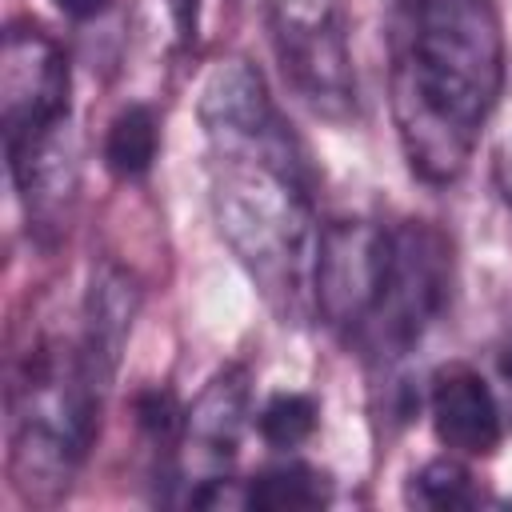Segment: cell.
<instances>
[{"mask_svg":"<svg viewBox=\"0 0 512 512\" xmlns=\"http://www.w3.org/2000/svg\"><path fill=\"white\" fill-rule=\"evenodd\" d=\"M236 504L256 512H308V508L332 504V480L328 472L304 460H284L244 480V488L236 492Z\"/></svg>","mask_w":512,"mask_h":512,"instance_id":"8fae6325","label":"cell"},{"mask_svg":"<svg viewBox=\"0 0 512 512\" xmlns=\"http://www.w3.org/2000/svg\"><path fill=\"white\" fill-rule=\"evenodd\" d=\"M160 156V116L152 104H124L100 140V160L116 180H144Z\"/></svg>","mask_w":512,"mask_h":512,"instance_id":"7c38bea8","label":"cell"},{"mask_svg":"<svg viewBox=\"0 0 512 512\" xmlns=\"http://www.w3.org/2000/svg\"><path fill=\"white\" fill-rule=\"evenodd\" d=\"M268 44L292 96L328 124L360 116V80L352 60L344 0H264Z\"/></svg>","mask_w":512,"mask_h":512,"instance_id":"8992f818","label":"cell"},{"mask_svg":"<svg viewBox=\"0 0 512 512\" xmlns=\"http://www.w3.org/2000/svg\"><path fill=\"white\" fill-rule=\"evenodd\" d=\"M72 64L36 24H8L0 48V128L12 184L28 220H56L76 192V152L68 140Z\"/></svg>","mask_w":512,"mask_h":512,"instance_id":"277c9868","label":"cell"},{"mask_svg":"<svg viewBox=\"0 0 512 512\" xmlns=\"http://www.w3.org/2000/svg\"><path fill=\"white\" fill-rule=\"evenodd\" d=\"M316 424H320V404L308 392H272L256 412V432L276 452H292L304 440H312Z\"/></svg>","mask_w":512,"mask_h":512,"instance_id":"5bb4252c","label":"cell"},{"mask_svg":"<svg viewBox=\"0 0 512 512\" xmlns=\"http://www.w3.org/2000/svg\"><path fill=\"white\" fill-rule=\"evenodd\" d=\"M140 312V284L120 268V264H100L92 268V280L84 288L80 304V352L84 360L112 380L124 356V344L132 336V320Z\"/></svg>","mask_w":512,"mask_h":512,"instance_id":"30bf717a","label":"cell"},{"mask_svg":"<svg viewBox=\"0 0 512 512\" xmlns=\"http://www.w3.org/2000/svg\"><path fill=\"white\" fill-rule=\"evenodd\" d=\"M168 16L176 28L180 44H196V28H200V0H168Z\"/></svg>","mask_w":512,"mask_h":512,"instance_id":"2e32d148","label":"cell"},{"mask_svg":"<svg viewBox=\"0 0 512 512\" xmlns=\"http://www.w3.org/2000/svg\"><path fill=\"white\" fill-rule=\"evenodd\" d=\"M488 172H492V188H496V196L512 208V136L500 140V144L492 148V164H488Z\"/></svg>","mask_w":512,"mask_h":512,"instance_id":"9a60e30c","label":"cell"},{"mask_svg":"<svg viewBox=\"0 0 512 512\" xmlns=\"http://www.w3.org/2000/svg\"><path fill=\"white\" fill-rule=\"evenodd\" d=\"M104 380L76 340H36L12 380V484L28 504H52L68 492L100 436Z\"/></svg>","mask_w":512,"mask_h":512,"instance_id":"3957f363","label":"cell"},{"mask_svg":"<svg viewBox=\"0 0 512 512\" xmlns=\"http://www.w3.org/2000/svg\"><path fill=\"white\" fill-rule=\"evenodd\" d=\"M208 140L212 220L280 316H308L316 256V164L264 72L244 60H220L196 104Z\"/></svg>","mask_w":512,"mask_h":512,"instance_id":"6da1fadb","label":"cell"},{"mask_svg":"<svg viewBox=\"0 0 512 512\" xmlns=\"http://www.w3.org/2000/svg\"><path fill=\"white\" fill-rule=\"evenodd\" d=\"M404 500L416 504V508H436V512H448V508H476V504H480V488H476L472 472H468L456 456H436V460L420 464V468L408 476Z\"/></svg>","mask_w":512,"mask_h":512,"instance_id":"4fadbf2b","label":"cell"},{"mask_svg":"<svg viewBox=\"0 0 512 512\" xmlns=\"http://www.w3.org/2000/svg\"><path fill=\"white\" fill-rule=\"evenodd\" d=\"M388 252H392V228L368 216L328 220L316 236L312 280H308L312 316L348 344L356 340L380 296Z\"/></svg>","mask_w":512,"mask_h":512,"instance_id":"52a82bcc","label":"cell"},{"mask_svg":"<svg viewBox=\"0 0 512 512\" xmlns=\"http://www.w3.org/2000/svg\"><path fill=\"white\" fill-rule=\"evenodd\" d=\"M64 16H72V20H92V16H100L112 0H52Z\"/></svg>","mask_w":512,"mask_h":512,"instance_id":"e0dca14e","label":"cell"},{"mask_svg":"<svg viewBox=\"0 0 512 512\" xmlns=\"http://www.w3.org/2000/svg\"><path fill=\"white\" fill-rule=\"evenodd\" d=\"M248 416H252V388L244 368H224L184 408V432L172 460L180 468L176 484H188V504L204 488L228 480V464L236 460Z\"/></svg>","mask_w":512,"mask_h":512,"instance_id":"ba28073f","label":"cell"},{"mask_svg":"<svg viewBox=\"0 0 512 512\" xmlns=\"http://www.w3.org/2000/svg\"><path fill=\"white\" fill-rule=\"evenodd\" d=\"M456 288L452 236L432 220H400L392 228V252L380 296L356 332V348L372 364H396L444 320Z\"/></svg>","mask_w":512,"mask_h":512,"instance_id":"5b68a950","label":"cell"},{"mask_svg":"<svg viewBox=\"0 0 512 512\" xmlns=\"http://www.w3.org/2000/svg\"><path fill=\"white\" fill-rule=\"evenodd\" d=\"M428 420L436 440L460 456H492L504 440V416L488 380L460 360L428 380Z\"/></svg>","mask_w":512,"mask_h":512,"instance_id":"9c48e42d","label":"cell"},{"mask_svg":"<svg viewBox=\"0 0 512 512\" xmlns=\"http://www.w3.org/2000/svg\"><path fill=\"white\" fill-rule=\"evenodd\" d=\"M504 92L496 0H404L392 52V120L412 176L456 184Z\"/></svg>","mask_w":512,"mask_h":512,"instance_id":"7a4b0ae2","label":"cell"},{"mask_svg":"<svg viewBox=\"0 0 512 512\" xmlns=\"http://www.w3.org/2000/svg\"><path fill=\"white\" fill-rule=\"evenodd\" d=\"M500 372H504V380L512 384V328H508V336H504V344H500Z\"/></svg>","mask_w":512,"mask_h":512,"instance_id":"ac0fdd59","label":"cell"}]
</instances>
